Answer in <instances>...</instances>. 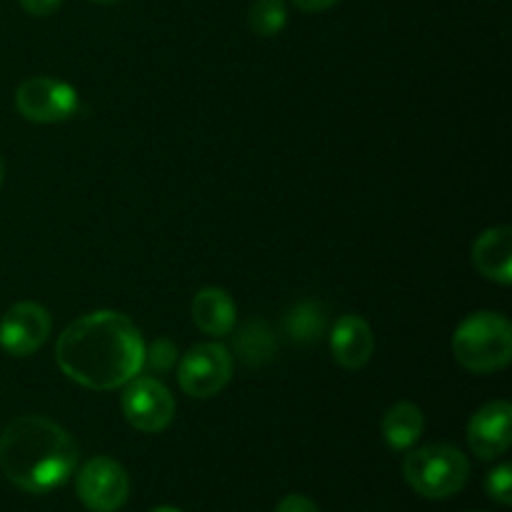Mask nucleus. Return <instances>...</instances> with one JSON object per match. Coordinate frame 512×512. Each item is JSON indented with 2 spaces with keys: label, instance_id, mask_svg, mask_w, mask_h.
I'll return each instance as SVG.
<instances>
[{
  "label": "nucleus",
  "instance_id": "f257e3e1",
  "mask_svg": "<svg viewBox=\"0 0 512 512\" xmlns=\"http://www.w3.org/2000/svg\"><path fill=\"white\" fill-rule=\"evenodd\" d=\"M58 368L90 390H115L140 375L145 343L138 325L115 310H95L73 320L55 345Z\"/></svg>",
  "mask_w": 512,
  "mask_h": 512
},
{
  "label": "nucleus",
  "instance_id": "f03ea898",
  "mask_svg": "<svg viewBox=\"0 0 512 512\" xmlns=\"http://www.w3.org/2000/svg\"><path fill=\"white\" fill-rule=\"evenodd\" d=\"M78 465L73 435L43 415H20L0 435V470L15 488L43 495L60 488Z\"/></svg>",
  "mask_w": 512,
  "mask_h": 512
},
{
  "label": "nucleus",
  "instance_id": "7ed1b4c3",
  "mask_svg": "<svg viewBox=\"0 0 512 512\" xmlns=\"http://www.w3.org/2000/svg\"><path fill=\"white\" fill-rule=\"evenodd\" d=\"M453 355L470 373H498L512 360V325L505 315L480 310L468 315L453 335Z\"/></svg>",
  "mask_w": 512,
  "mask_h": 512
},
{
  "label": "nucleus",
  "instance_id": "20e7f679",
  "mask_svg": "<svg viewBox=\"0 0 512 512\" xmlns=\"http://www.w3.org/2000/svg\"><path fill=\"white\" fill-rule=\"evenodd\" d=\"M405 483L428 500H445L468 483L470 463L453 445H425L413 450L403 463Z\"/></svg>",
  "mask_w": 512,
  "mask_h": 512
},
{
  "label": "nucleus",
  "instance_id": "39448f33",
  "mask_svg": "<svg viewBox=\"0 0 512 512\" xmlns=\"http://www.w3.org/2000/svg\"><path fill=\"white\" fill-rule=\"evenodd\" d=\"M15 108L30 123H63L78 113V90L65 80L35 75L18 85Z\"/></svg>",
  "mask_w": 512,
  "mask_h": 512
},
{
  "label": "nucleus",
  "instance_id": "423d86ee",
  "mask_svg": "<svg viewBox=\"0 0 512 512\" xmlns=\"http://www.w3.org/2000/svg\"><path fill=\"white\" fill-rule=\"evenodd\" d=\"M233 378V355L220 343L193 345L178 365V383L190 398H213Z\"/></svg>",
  "mask_w": 512,
  "mask_h": 512
},
{
  "label": "nucleus",
  "instance_id": "0eeeda50",
  "mask_svg": "<svg viewBox=\"0 0 512 512\" xmlns=\"http://www.w3.org/2000/svg\"><path fill=\"white\" fill-rule=\"evenodd\" d=\"M123 415L140 433H163L175 418V398L170 390L150 375H135L123 390Z\"/></svg>",
  "mask_w": 512,
  "mask_h": 512
},
{
  "label": "nucleus",
  "instance_id": "6e6552de",
  "mask_svg": "<svg viewBox=\"0 0 512 512\" xmlns=\"http://www.w3.org/2000/svg\"><path fill=\"white\" fill-rule=\"evenodd\" d=\"M75 490L90 512H118L128 503L130 478L118 460L100 455L80 468Z\"/></svg>",
  "mask_w": 512,
  "mask_h": 512
},
{
  "label": "nucleus",
  "instance_id": "1a4fd4ad",
  "mask_svg": "<svg viewBox=\"0 0 512 512\" xmlns=\"http://www.w3.org/2000/svg\"><path fill=\"white\" fill-rule=\"evenodd\" d=\"M50 330H53V318L48 310L23 300L5 310L0 320V348L13 358H28L48 343Z\"/></svg>",
  "mask_w": 512,
  "mask_h": 512
},
{
  "label": "nucleus",
  "instance_id": "9d476101",
  "mask_svg": "<svg viewBox=\"0 0 512 512\" xmlns=\"http://www.w3.org/2000/svg\"><path fill=\"white\" fill-rule=\"evenodd\" d=\"M512 443V405L493 400L483 405L468 423V445L480 460H495L508 453Z\"/></svg>",
  "mask_w": 512,
  "mask_h": 512
},
{
  "label": "nucleus",
  "instance_id": "9b49d317",
  "mask_svg": "<svg viewBox=\"0 0 512 512\" xmlns=\"http://www.w3.org/2000/svg\"><path fill=\"white\" fill-rule=\"evenodd\" d=\"M330 350L335 363L348 370H360L375 353V335L368 320L360 315H340L330 330Z\"/></svg>",
  "mask_w": 512,
  "mask_h": 512
},
{
  "label": "nucleus",
  "instance_id": "f8f14e48",
  "mask_svg": "<svg viewBox=\"0 0 512 512\" xmlns=\"http://www.w3.org/2000/svg\"><path fill=\"white\" fill-rule=\"evenodd\" d=\"M473 263L480 275L493 283H512V230L508 225H495L478 235L473 243Z\"/></svg>",
  "mask_w": 512,
  "mask_h": 512
},
{
  "label": "nucleus",
  "instance_id": "ddd939ff",
  "mask_svg": "<svg viewBox=\"0 0 512 512\" xmlns=\"http://www.w3.org/2000/svg\"><path fill=\"white\" fill-rule=\"evenodd\" d=\"M190 313H193V323L213 338H225L233 333L235 323H238V305H235L233 295L223 288L198 290L190 303Z\"/></svg>",
  "mask_w": 512,
  "mask_h": 512
},
{
  "label": "nucleus",
  "instance_id": "4468645a",
  "mask_svg": "<svg viewBox=\"0 0 512 512\" xmlns=\"http://www.w3.org/2000/svg\"><path fill=\"white\" fill-rule=\"evenodd\" d=\"M423 430V410L415 403H408V400L388 408V413L383 418V438L388 443V448L393 450H410L420 440Z\"/></svg>",
  "mask_w": 512,
  "mask_h": 512
},
{
  "label": "nucleus",
  "instance_id": "2eb2a0df",
  "mask_svg": "<svg viewBox=\"0 0 512 512\" xmlns=\"http://www.w3.org/2000/svg\"><path fill=\"white\" fill-rule=\"evenodd\" d=\"M283 330L298 345L318 343L328 330V310L318 300H300L285 313Z\"/></svg>",
  "mask_w": 512,
  "mask_h": 512
},
{
  "label": "nucleus",
  "instance_id": "dca6fc26",
  "mask_svg": "<svg viewBox=\"0 0 512 512\" xmlns=\"http://www.w3.org/2000/svg\"><path fill=\"white\" fill-rule=\"evenodd\" d=\"M235 355L245 365H253V368L270 363L278 355V340H275L273 330L268 328L265 320H248L238 330V335H235Z\"/></svg>",
  "mask_w": 512,
  "mask_h": 512
},
{
  "label": "nucleus",
  "instance_id": "f3484780",
  "mask_svg": "<svg viewBox=\"0 0 512 512\" xmlns=\"http://www.w3.org/2000/svg\"><path fill=\"white\" fill-rule=\"evenodd\" d=\"M288 23L285 0H255L248 10V28L258 38H275Z\"/></svg>",
  "mask_w": 512,
  "mask_h": 512
},
{
  "label": "nucleus",
  "instance_id": "a211bd4d",
  "mask_svg": "<svg viewBox=\"0 0 512 512\" xmlns=\"http://www.w3.org/2000/svg\"><path fill=\"white\" fill-rule=\"evenodd\" d=\"M485 490H488L490 498L495 500L503 508H510L512 505V468L508 463L498 465L488 473L485 478Z\"/></svg>",
  "mask_w": 512,
  "mask_h": 512
},
{
  "label": "nucleus",
  "instance_id": "6ab92c4d",
  "mask_svg": "<svg viewBox=\"0 0 512 512\" xmlns=\"http://www.w3.org/2000/svg\"><path fill=\"white\" fill-rule=\"evenodd\" d=\"M60 3L63 0H20L25 13L33 15V18H48V15H53L60 8Z\"/></svg>",
  "mask_w": 512,
  "mask_h": 512
},
{
  "label": "nucleus",
  "instance_id": "aec40b11",
  "mask_svg": "<svg viewBox=\"0 0 512 512\" xmlns=\"http://www.w3.org/2000/svg\"><path fill=\"white\" fill-rule=\"evenodd\" d=\"M275 512H320V510L318 505H315L310 498H305V495H288L285 500H280L278 510Z\"/></svg>",
  "mask_w": 512,
  "mask_h": 512
},
{
  "label": "nucleus",
  "instance_id": "412c9836",
  "mask_svg": "<svg viewBox=\"0 0 512 512\" xmlns=\"http://www.w3.org/2000/svg\"><path fill=\"white\" fill-rule=\"evenodd\" d=\"M335 3H340V0H293V5H298L305 13H323V10L333 8Z\"/></svg>",
  "mask_w": 512,
  "mask_h": 512
},
{
  "label": "nucleus",
  "instance_id": "4be33fe9",
  "mask_svg": "<svg viewBox=\"0 0 512 512\" xmlns=\"http://www.w3.org/2000/svg\"><path fill=\"white\" fill-rule=\"evenodd\" d=\"M150 512H183V510H178V508H170V505H160V508H153Z\"/></svg>",
  "mask_w": 512,
  "mask_h": 512
},
{
  "label": "nucleus",
  "instance_id": "5701e85b",
  "mask_svg": "<svg viewBox=\"0 0 512 512\" xmlns=\"http://www.w3.org/2000/svg\"><path fill=\"white\" fill-rule=\"evenodd\" d=\"M3 180H5V163L3 158H0V185H3Z\"/></svg>",
  "mask_w": 512,
  "mask_h": 512
},
{
  "label": "nucleus",
  "instance_id": "b1692460",
  "mask_svg": "<svg viewBox=\"0 0 512 512\" xmlns=\"http://www.w3.org/2000/svg\"><path fill=\"white\" fill-rule=\"evenodd\" d=\"M93 3H98V5H113V3H120V0H93Z\"/></svg>",
  "mask_w": 512,
  "mask_h": 512
}]
</instances>
